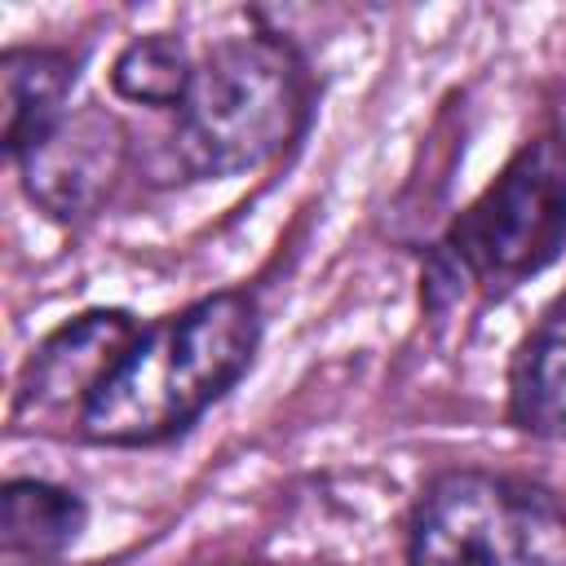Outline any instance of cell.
I'll list each match as a JSON object with an SVG mask.
<instances>
[{
  "label": "cell",
  "mask_w": 566,
  "mask_h": 566,
  "mask_svg": "<svg viewBox=\"0 0 566 566\" xmlns=\"http://www.w3.org/2000/svg\"><path fill=\"white\" fill-rule=\"evenodd\" d=\"M261 349L256 296L226 287L150 323L88 394L75 438L93 447H159L226 398Z\"/></svg>",
  "instance_id": "6da1fadb"
},
{
  "label": "cell",
  "mask_w": 566,
  "mask_h": 566,
  "mask_svg": "<svg viewBox=\"0 0 566 566\" xmlns=\"http://www.w3.org/2000/svg\"><path fill=\"white\" fill-rule=\"evenodd\" d=\"M314 80L301 49L274 31L217 40L177 106L168 155L181 177H239L279 159L310 124Z\"/></svg>",
  "instance_id": "7a4b0ae2"
},
{
  "label": "cell",
  "mask_w": 566,
  "mask_h": 566,
  "mask_svg": "<svg viewBox=\"0 0 566 566\" xmlns=\"http://www.w3.org/2000/svg\"><path fill=\"white\" fill-rule=\"evenodd\" d=\"M566 248V133L517 146L495 181L442 230L424 261V301H500L548 270Z\"/></svg>",
  "instance_id": "3957f363"
},
{
  "label": "cell",
  "mask_w": 566,
  "mask_h": 566,
  "mask_svg": "<svg viewBox=\"0 0 566 566\" xmlns=\"http://www.w3.org/2000/svg\"><path fill=\"white\" fill-rule=\"evenodd\" d=\"M407 566H566V504L522 478L447 469L411 509Z\"/></svg>",
  "instance_id": "277c9868"
},
{
  "label": "cell",
  "mask_w": 566,
  "mask_h": 566,
  "mask_svg": "<svg viewBox=\"0 0 566 566\" xmlns=\"http://www.w3.org/2000/svg\"><path fill=\"white\" fill-rule=\"evenodd\" d=\"M128 159V128L102 102L66 111L22 159L18 177L27 199L53 221L93 217L115 190Z\"/></svg>",
  "instance_id": "5b68a950"
},
{
  "label": "cell",
  "mask_w": 566,
  "mask_h": 566,
  "mask_svg": "<svg viewBox=\"0 0 566 566\" xmlns=\"http://www.w3.org/2000/svg\"><path fill=\"white\" fill-rule=\"evenodd\" d=\"M142 323L128 310H84L57 332H49L18 380L13 398V429H35L53 420H80L88 394L111 376L124 349L137 340Z\"/></svg>",
  "instance_id": "8992f818"
},
{
  "label": "cell",
  "mask_w": 566,
  "mask_h": 566,
  "mask_svg": "<svg viewBox=\"0 0 566 566\" xmlns=\"http://www.w3.org/2000/svg\"><path fill=\"white\" fill-rule=\"evenodd\" d=\"M75 57L49 44H13L0 53V142L18 164L71 106Z\"/></svg>",
  "instance_id": "52a82bcc"
},
{
  "label": "cell",
  "mask_w": 566,
  "mask_h": 566,
  "mask_svg": "<svg viewBox=\"0 0 566 566\" xmlns=\"http://www.w3.org/2000/svg\"><path fill=\"white\" fill-rule=\"evenodd\" d=\"M509 420L531 438H566V292H557L509 363Z\"/></svg>",
  "instance_id": "ba28073f"
},
{
  "label": "cell",
  "mask_w": 566,
  "mask_h": 566,
  "mask_svg": "<svg viewBox=\"0 0 566 566\" xmlns=\"http://www.w3.org/2000/svg\"><path fill=\"white\" fill-rule=\"evenodd\" d=\"M88 526V504L44 478H9L0 491V544L9 562H57Z\"/></svg>",
  "instance_id": "9c48e42d"
},
{
  "label": "cell",
  "mask_w": 566,
  "mask_h": 566,
  "mask_svg": "<svg viewBox=\"0 0 566 566\" xmlns=\"http://www.w3.org/2000/svg\"><path fill=\"white\" fill-rule=\"evenodd\" d=\"M190 75H195V62H190L186 44L168 31L128 40L119 49V57L111 62V88L124 102L155 106V111H177L190 88Z\"/></svg>",
  "instance_id": "30bf717a"
}]
</instances>
